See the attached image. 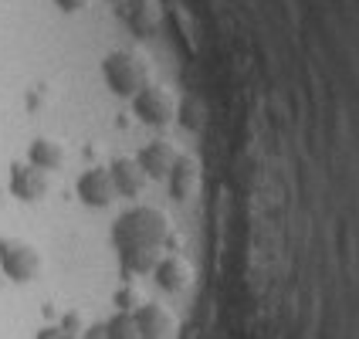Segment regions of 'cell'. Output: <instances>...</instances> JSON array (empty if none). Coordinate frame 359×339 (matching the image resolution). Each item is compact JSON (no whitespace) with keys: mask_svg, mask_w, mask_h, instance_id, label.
Listing matches in <instances>:
<instances>
[{"mask_svg":"<svg viewBox=\"0 0 359 339\" xmlns=\"http://www.w3.org/2000/svg\"><path fill=\"white\" fill-rule=\"evenodd\" d=\"M170 234V224L156 207H133L112 224L116 251H160Z\"/></svg>","mask_w":359,"mask_h":339,"instance_id":"1","label":"cell"},{"mask_svg":"<svg viewBox=\"0 0 359 339\" xmlns=\"http://www.w3.org/2000/svg\"><path fill=\"white\" fill-rule=\"evenodd\" d=\"M102 79H105V85L116 95H129L133 99L146 85V68L129 51H112V55H105V61H102Z\"/></svg>","mask_w":359,"mask_h":339,"instance_id":"2","label":"cell"},{"mask_svg":"<svg viewBox=\"0 0 359 339\" xmlns=\"http://www.w3.org/2000/svg\"><path fill=\"white\" fill-rule=\"evenodd\" d=\"M0 272L18 285H27L41 275V255L20 238H0Z\"/></svg>","mask_w":359,"mask_h":339,"instance_id":"3","label":"cell"},{"mask_svg":"<svg viewBox=\"0 0 359 339\" xmlns=\"http://www.w3.org/2000/svg\"><path fill=\"white\" fill-rule=\"evenodd\" d=\"M133 112L140 116L146 126H166L173 119V102L170 95L156 88V85H142L140 92L133 95Z\"/></svg>","mask_w":359,"mask_h":339,"instance_id":"4","label":"cell"},{"mask_svg":"<svg viewBox=\"0 0 359 339\" xmlns=\"http://www.w3.org/2000/svg\"><path fill=\"white\" fill-rule=\"evenodd\" d=\"M75 190H79V200L85 207H109L112 197H116V187L109 180V170H102V166L85 170L79 177V183H75Z\"/></svg>","mask_w":359,"mask_h":339,"instance_id":"5","label":"cell"},{"mask_svg":"<svg viewBox=\"0 0 359 339\" xmlns=\"http://www.w3.org/2000/svg\"><path fill=\"white\" fill-rule=\"evenodd\" d=\"M11 194L18 200H27V204H34L48 194V173L38 170V166H31V163H14L11 166Z\"/></svg>","mask_w":359,"mask_h":339,"instance_id":"6","label":"cell"},{"mask_svg":"<svg viewBox=\"0 0 359 339\" xmlns=\"http://www.w3.org/2000/svg\"><path fill=\"white\" fill-rule=\"evenodd\" d=\"M133 322H136L140 339H166L170 329H173V319L163 312L160 305H153V302L136 305V309H133Z\"/></svg>","mask_w":359,"mask_h":339,"instance_id":"7","label":"cell"},{"mask_svg":"<svg viewBox=\"0 0 359 339\" xmlns=\"http://www.w3.org/2000/svg\"><path fill=\"white\" fill-rule=\"evenodd\" d=\"M177 160V153H173V146L170 142H146L140 149V157H136V166H140L146 177H166L170 173V166Z\"/></svg>","mask_w":359,"mask_h":339,"instance_id":"8","label":"cell"},{"mask_svg":"<svg viewBox=\"0 0 359 339\" xmlns=\"http://www.w3.org/2000/svg\"><path fill=\"white\" fill-rule=\"evenodd\" d=\"M109 180H112L116 194H122V197H140L142 183H146V173L136 166V160H112Z\"/></svg>","mask_w":359,"mask_h":339,"instance_id":"9","label":"cell"},{"mask_svg":"<svg viewBox=\"0 0 359 339\" xmlns=\"http://www.w3.org/2000/svg\"><path fill=\"white\" fill-rule=\"evenodd\" d=\"M153 281L163 292H180L187 281V268L180 265V258H160L153 265Z\"/></svg>","mask_w":359,"mask_h":339,"instance_id":"10","label":"cell"},{"mask_svg":"<svg viewBox=\"0 0 359 339\" xmlns=\"http://www.w3.org/2000/svg\"><path fill=\"white\" fill-rule=\"evenodd\" d=\"M27 163L48 173V170H58L61 163H65V153H61L58 142H51V140H34L31 146H27Z\"/></svg>","mask_w":359,"mask_h":339,"instance_id":"11","label":"cell"},{"mask_svg":"<svg viewBox=\"0 0 359 339\" xmlns=\"http://www.w3.org/2000/svg\"><path fill=\"white\" fill-rule=\"evenodd\" d=\"M166 180H170V194H173L177 200H183L187 194H190L194 180H197V166H194V160L177 157V160H173V166H170V173H166Z\"/></svg>","mask_w":359,"mask_h":339,"instance_id":"12","label":"cell"},{"mask_svg":"<svg viewBox=\"0 0 359 339\" xmlns=\"http://www.w3.org/2000/svg\"><path fill=\"white\" fill-rule=\"evenodd\" d=\"M105 326V336L109 339H140L136 333V322H133V312L129 309H119V312H112L109 322H102Z\"/></svg>","mask_w":359,"mask_h":339,"instance_id":"13","label":"cell"},{"mask_svg":"<svg viewBox=\"0 0 359 339\" xmlns=\"http://www.w3.org/2000/svg\"><path fill=\"white\" fill-rule=\"evenodd\" d=\"M38 339H79L72 329H65V326H48V329H41Z\"/></svg>","mask_w":359,"mask_h":339,"instance_id":"14","label":"cell"},{"mask_svg":"<svg viewBox=\"0 0 359 339\" xmlns=\"http://www.w3.org/2000/svg\"><path fill=\"white\" fill-rule=\"evenodd\" d=\"M183 122L187 126H200V109L194 102H183Z\"/></svg>","mask_w":359,"mask_h":339,"instance_id":"15","label":"cell"},{"mask_svg":"<svg viewBox=\"0 0 359 339\" xmlns=\"http://www.w3.org/2000/svg\"><path fill=\"white\" fill-rule=\"evenodd\" d=\"M81 339H109V336H105V326L95 322V326H88V329L81 333Z\"/></svg>","mask_w":359,"mask_h":339,"instance_id":"16","label":"cell"},{"mask_svg":"<svg viewBox=\"0 0 359 339\" xmlns=\"http://www.w3.org/2000/svg\"><path fill=\"white\" fill-rule=\"evenodd\" d=\"M55 4H58L61 11H68V14H75V11H81V7H85L88 0H55Z\"/></svg>","mask_w":359,"mask_h":339,"instance_id":"17","label":"cell"},{"mask_svg":"<svg viewBox=\"0 0 359 339\" xmlns=\"http://www.w3.org/2000/svg\"><path fill=\"white\" fill-rule=\"evenodd\" d=\"M0 200H4V190H0Z\"/></svg>","mask_w":359,"mask_h":339,"instance_id":"18","label":"cell"}]
</instances>
